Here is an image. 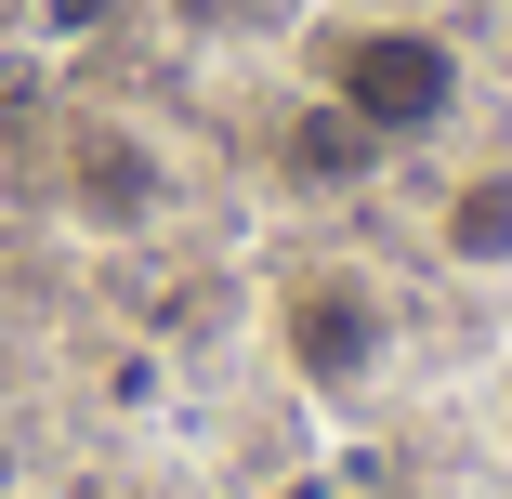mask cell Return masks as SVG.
I'll list each match as a JSON object with an SVG mask.
<instances>
[{
	"instance_id": "cell-1",
	"label": "cell",
	"mask_w": 512,
	"mask_h": 499,
	"mask_svg": "<svg viewBox=\"0 0 512 499\" xmlns=\"http://www.w3.org/2000/svg\"><path fill=\"white\" fill-rule=\"evenodd\" d=\"M316 92H329L381 158H407V145H434L473 106V66L421 14H355V27H316Z\"/></svg>"
},
{
	"instance_id": "cell-2",
	"label": "cell",
	"mask_w": 512,
	"mask_h": 499,
	"mask_svg": "<svg viewBox=\"0 0 512 499\" xmlns=\"http://www.w3.org/2000/svg\"><path fill=\"white\" fill-rule=\"evenodd\" d=\"M276 355L302 394H368L394 368V289L355 276V263H302L276 276Z\"/></svg>"
},
{
	"instance_id": "cell-3",
	"label": "cell",
	"mask_w": 512,
	"mask_h": 499,
	"mask_svg": "<svg viewBox=\"0 0 512 499\" xmlns=\"http://www.w3.org/2000/svg\"><path fill=\"white\" fill-rule=\"evenodd\" d=\"M53 211H66L79 237H145V224L171 211V158H158L132 119L79 106V119L53 132Z\"/></svg>"
},
{
	"instance_id": "cell-4",
	"label": "cell",
	"mask_w": 512,
	"mask_h": 499,
	"mask_svg": "<svg viewBox=\"0 0 512 499\" xmlns=\"http://www.w3.org/2000/svg\"><path fill=\"white\" fill-rule=\"evenodd\" d=\"M434 250H447L460 276H512V158L447 184V211H434Z\"/></svg>"
},
{
	"instance_id": "cell-5",
	"label": "cell",
	"mask_w": 512,
	"mask_h": 499,
	"mask_svg": "<svg viewBox=\"0 0 512 499\" xmlns=\"http://www.w3.org/2000/svg\"><path fill=\"white\" fill-rule=\"evenodd\" d=\"M276 171H289V184H368V171H381V145L329 106V92H302V106L276 119Z\"/></svg>"
},
{
	"instance_id": "cell-6",
	"label": "cell",
	"mask_w": 512,
	"mask_h": 499,
	"mask_svg": "<svg viewBox=\"0 0 512 499\" xmlns=\"http://www.w3.org/2000/svg\"><path fill=\"white\" fill-rule=\"evenodd\" d=\"M40 14H53V27H106L119 0H40Z\"/></svg>"
}]
</instances>
